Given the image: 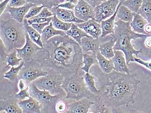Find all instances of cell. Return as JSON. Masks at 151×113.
<instances>
[{
	"label": "cell",
	"instance_id": "35",
	"mask_svg": "<svg viewBox=\"0 0 151 113\" xmlns=\"http://www.w3.org/2000/svg\"><path fill=\"white\" fill-rule=\"evenodd\" d=\"M25 65V62L23 61L19 66L17 67H12L10 71L4 73L3 77L5 79L13 81L17 78L19 74Z\"/></svg>",
	"mask_w": 151,
	"mask_h": 113
},
{
	"label": "cell",
	"instance_id": "30",
	"mask_svg": "<svg viewBox=\"0 0 151 113\" xmlns=\"http://www.w3.org/2000/svg\"><path fill=\"white\" fill-rule=\"evenodd\" d=\"M138 14L151 25V0H143Z\"/></svg>",
	"mask_w": 151,
	"mask_h": 113
},
{
	"label": "cell",
	"instance_id": "34",
	"mask_svg": "<svg viewBox=\"0 0 151 113\" xmlns=\"http://www.w3.org/2000/svg\"><path fill=\"white\" fill-rule=\"evenodd\" d=\"M52 22L55 29L65 32L69 30L73 24V23H65L61 21L55 15L53 17Z\"/></svg>",
	"mask_w": 151,
	"mask_h": 113
},
{
	"label": "cell",
	"instance_id": "37",
	"mask_svg": "<svg viewBox=\"0 0 151 113\" xmlns=\"http://www.w3.org/2000/svg\"><path fill=\"white\" fill-rule=\"evenodd\" d=\"M44 7V6L42 5H41V6L35 5V6H33L30 9L29 11L25 16V18L27 19H29L32 18L37 16L40 14Z\"/></svg>",
	"mask_w": 151,
	"mask_h": 113
},
{
	"label": "cell",
	"instance_id": "49",
	"mask_svg": "<svg viewBox=\"0 0 151 113\" xmlns=\"http://www.w3.org/2000/svg\"><path fill=\"white\" fill-rule=\"evenodd\" d=\"M112 113H127L125 110L120 107H114L111 108Z\"/></svg>",
	"mask_w": 151,
	"mask_h": 113
},
{
	"label": "cell",
	"instance_id": "26",
	"mask_svg": "<svg viewBox=\"0 0 151 113\" xmlns=\"http://www.w3.org/2000/svg\"><path fill=\"white\" fill-rule=\"evenodd\" d=\"M96 58L100 68L104 73H109L114 70V66L111 59H107L100 52L97 53Z\"/></svg>",
	"mask_w": 151,
	"mask_h": 113
},
{
	"label": "cell",
	"instance_id": "45",
	"mask_svg": "<svg viewBox=\"0 0 151 113\" xmlns=\"http://www.w3.org/2000/svg\"><path fill=\"white\" fill-rule=\"evenodd\" d=\"M134 62H136L139 64H141L142 66H144L145 68L151 71V61H145L139 58L135 57L134 59Z\"/></svg>",
	"mask_w": 151,
	"mask_h": 113
},
{
	"label": "cell",
	"instance_id": "6",
	"mask_svg": "<svg viewBox=\"0 0 151 113\" xmlns=\"http://www.w3.org/2000/svg\"><path fill=\"white\" fill-rule=\"evenodd\" d=\"M64 78L61 74L51 69L46 76L40 77L32 83L40 90L49 91L52 96L60 94L64 97L66 93L61 86Z\"/></svg>",
	"mask_w": 151,
	"mask_h": 113
},
{
	"label": "cell",
	"instance_id": "51",
	"mask_svg": "<svg viewBox=\"0 0 151 113\" xmlns=\"http://www.w3.org/2000/svg\"><path fill=\"white\" fill-rule=\"evenodd\" d=\"M128 113H143L140 111L137 110H134V109H130Z\"/></svg>",
	"mask_w": 151,
	"mask_h": 113
},
{
	"label": "cell",
	"instance_id": "22",
	"mask_svg": "<svg viewBox=\"0 0 151 113\" xmlns=\"http://www.w3.org/2000/svg\"><path fill=\"white\" fill-rule=\"evenodd\" d=\"M23 23L25 31L28 34L31 40L41 48H43V43L40 34L28 24L27 19H24Z\"/></svg>",
	"mask_w": 151,
	"mask_h": 113
},
{
	"label": "cell",
	"instance_id": "27",
	"mask_svg": "<svg viewBox=\"0 0 151 113\" xmlns=\"http://www.w3.org/2000/svg\"><path fill=\"white\" fill-rule=\"evenodd\" d=\"M134 14L126 6L122 5V4L118 8L116 17L123 22L130 23L133 20Z\"/></svg>",
	"mask_w": 151,
	"mask_h": 113
},
{
	"label": "cell",
	"instance_id": "14",
	"mask_svg": "<svg viewBox=\"0 0 151 113\" xmlns=\"http://www.w3.org/2000/svg\"><path fill=\"white\" fill-rule=\"evenodd\" d=\"M76 25L94 39H99V36L101 35L102 31L101 24L95 19H90L87 22Z\"/></svg>",
	"mask_w": 151,
	"mask_h": 113
},
{
	"label": "cell",
	"instance_id": "24",
	"mask_svg": "<svg viewBox=\"0 0 151 113\" xmlns=\"http://www.w3.org/2000/svg\"><path fill=\"white\" fill-rule=\"evenodd\" d=\"M66 33L67 35L72 38L80 45L81 44L82 39L83 37L90 36L74 23H73L70 29L66 32Z\"/></svg>",
	"mask_w": 151,
	"mask_h": 113
},
{
	"label": "cell",
	"instance_id": "17",
	"mask_svg": "<svg viewBox=\"0 0 151 113\" xmlns=\"http://www.w3.org/2000/svg\"><path fill=\"white\" fill-rule=\"evenodd\" d=\"M114 56L111 59L114 66V70L118 72L130 73V70L127 64L124 52L121 51H114Z\"/></svg>",
	"mask_w": 151,
	"mask_h": 113
},
{
	"label": "cell",
	"instance_id": "21",
	"mask_svg": "<svg viewBox=\"0 0 151 113\" xmlns=\"http://www.w3.org/2000/svg\"><path fill=\"white\" fill-rule=\"evenodd\" d=\"M100 45L99 39H95L91 36L83 37L81 40V46L82 50L86 52L92 51L96 54L99 52V46Z\"/></svg>",
	"mask_w": 151,
	"mask_h": 113
},
{
	"label": "cell",
	"instance_id": "38",
	"mask_svg": "<svg viewBox=\"0 0 151 113\" xmlns=\"http://www.w3.org/2000/svg\"><path fill=\"white\" fill-rule=\"evenodd\" d=\"M53 17L47 18H41L38 17H34L27 19L28 23L29 25L34 23H51L52 19Z\"/></svg>",
	"mask_w": 151,
	"mask_h": 113
},
{
	"label": "cell",
	"instance_id": "25",
	"mask_svg": "<svg viewBox=\"0 0 151 113\" xmlns=\"http://www.w3.org/2000/svg\"><path fill=\"white\" fill-rule=\"evenodd\" d=\"M66 35L65 32L59 30L55 29L53 27L52 23L51 22L49 25L47 26L44 29L41 36L43 43H44L53 37L58 35Z\"/></svg>",
	"mask_w": 151,
	"mask_h": 113
},
{
	"label": "cell",
	"instance_id": "43",
	"mask_svg": "<svg viewBox=\"0 0 151 113\" xmlns=\"http://www.w3.org/2000/svg\"><path fill=\"white\" fill-rule=\"evenodd\" d=\"M50 23H34L32 24L30 26H31L33 28L35 29V30L37 31L39 33L42 34L44 29L47 26L49 25Z\"/></svg>",
	"mask_w": 151,
	"mask_h": 113
},
{
	"label": "cell",
	"instance_id": "41",
	"mask_svg": "<svg viewBox=\"0 0 151 113\" xmlns=\"http://www.w3.org/2000/svg\"><path fill=\"white\" fill-rule=\"evenodd\" d=\"M54 16V14L51 11H50L48 8L44 7L40 14L38 16H37L36 17L47 18L53 17Z\"/></svg>",
	"mask_w": 151,
	"mask_h": 113
},
{
	"label": "cell",
	"instance_id": "29",
	"mask_svg": "<svg viewBox=\"0 0 151 113\" xmlns=\"http://www.w3.org/2000/svg\"><path fill=\"white\" fill-rule=\"evenodd\" d=\"M98 64L96 54L93 53L92 55L88 54H83V67L81 68V70L85 73H89L90 68L95 64Z\"/></svg>",
	"mask_w": 151,
	"mask_h": 113
},
{
	"label": "cell",
	"instance_id": "33",
	"mask_svg": "<svg viewBox=\"0 0 151 113\" xmlns=\"http://www.w3.org/2000/svg\"><path fill=\"white\" fill-rule=\"evenodd\" d=\"M143 1L142 0H122V5L126 6L132 13H138Z\"/></svg>",
	"mask_w": 151,
	"mask_h": 113
},
{
	"label": "cell",
	"instance_id": "13",
	"mask_svg": "<svg viewBox=\"0 0 151 113\" xmlns=\"http://www.w3.org/2000/svg\"><path fill=\"white\" fill-rule=\"evenodd\" d=\"M35 5L29 1H27V3L21 7H12L8 4L5 12L9 13L11 18L18 23H23L25 16L28 12L32 7Z\"/></svg>",
	"mask_w": 151,
	"mask_h": 113
},
{
	"label": "cell",
	"instance_id": "7",
	"mask_svg": "<svg viewBox=\"0 0 151 113\" xmlns=\"http://www.w3.org/2000/svg\"><path fill=\"white\" fill-rule=\"evenodd\" d=\"M29 87L30 96L39 101L42 107H46L48 109L56 108L57 104L61 101L63 97L60 94L52 96L49 91L40 90L32 83L30 84Z\"/></svg>",
	"mask_w": 151,
	"mask_h": 113
},
{
	"label": "cell",
	"instance_id": "28",
	"mask_svg": "<svg viewBox=\"0 0 151 113\" xmlns=\"http://www.w3.org/2000/svg\"><path fill=\"white\" fill-rule=\"evenodd\" d=\"M2 55V58L7 63L5 68H7L11 66L14 67L15 66H19L20 64V62L23 60L22 58H19L17 57V52L16 50L12 53L7 54L6 52L5 54H3Z\"/></svg>",
	"mask_w": 151,
	"mask_h": 113
},
{
	"label": "cell",
	"instance_id": "19",
	"mask_svg": "<svg viewBox=\"0 0 151 113\" xmlns=\"http://www.w3.org/2000/svg\"><path fill=\"white\" fill-rule=\"evenodd\" d=\"M122 4V1H120V3L117 6L116 12L114 14L109 18L106 20L102 21L101 23V38H103L107 36L108 35H112L114 33V26H115V20L116 16L117 11L119 6Z\"/></svg>",
	"mask_w": 151,
	"mask_h": 113
},
{
	"label": "cell",
	"instance_id": "18",
	"mask_svg": "<svg viewBox=\"0 0 151 113\" xmlns=\"http://www.w3.org/2000/svg\"><path fill=\"white\" fill-rule=\"evenodd\" d=\"M16 98L10 97L1 101V111H4L6 113H23L22 109L18 104Z\"/></svg>",
	"mask_w": 151,
	"mask_h": 113
},
{
	"label": "cell",
	"instance_id": "32",
	"mask_svg": "<svg viewBox=\"0 0 151 113\" xmlns=\"http://www.w3.org/2000/svg\"><path fill=\"white\" fill-rule=\"evenodd\" d=\"M88 113H112L111 108L100 101L98 97L95 104L92 105Z\"/></svg>",
	"mask_w": 151,
	"mask_h": 113
},
{
	"label": "cell",
	"instance_id": "40",
	"mask_svg": "<svg viewBox=\"0 0 151 113\" xmlns=\"http://www.w3.org/2000/svg\"><path fill=\"white\" fill-rule=\"evenodd\" d=\"M55 6L74 11L75 4L73 3L72 1L71 0H65L64 2Z\"/></svg>",
	"mask_w": 151,
	"mask_h": 113
},
{
	"label": "cell",
	"instance_id": "15",
	"mask_svg": "<svg viewBox=\"0 0 151 113\" xmlns=\"http://www.w3.org/2000/svg\"><path fill=\"white\" fill-rule=\"evenodd\" d=\"M52 12L59 19L65 23L79 24L84 22L76 17L74 11L54 6L52 9Z\"/></svg>",
	"mask_w": 151,
	"mask_h": 113
},
{
	"label": "cell",
	"instance_id": "36",
	"mask_svg": "<svg viewBox=\"0 0 151 113\" xmlns=\"http://www.w3.org/2000/svg\"><path fill=\"white\" fill-rule=\"evenodd\" d=\"M65 1H59V0H55V1H29L32 3L35 4L37 6H41L42 5L44 7L50 8L52 9L54 6H57L60 4L63 3L65 2Z\"/></svg>",
	"mask_w": 151,
	"mask_h": 113
},
{
	"label": "cell",
	"instance_id": "8",
	"mask_svg": "<svg viewBox=\"0 0 151 113\" xmlns=\"http://www.w3.org/2000/svg\"><path fill=\"white\" fill-rule=\"evenodd\" d=\"M120 2V1L118 0H105L100 5L94 8L96 21L101 23L106 19L112 16Z\"/></svg>",
	"mask_w": 151,
	"mask_h": 113
},
{
	"label": "cell",
	"instance_id": "20",
	"mask_svg": "<svg viewBox=\"0 0 151 113\" xmlns=\"http://www.w3.org/2000/svg\"><path fill=\"white\" fill-rule=\"evenodd\" d=\"M148 24V22L140 15L136 13L134 14L133 20L130 23V26L134 32L148 35L145 31V27Z\"/></svg>",
	"mask_w": 151,
	"mask_h": 113
},
{
	"label": "cell",
	"instance_id": "52",
	"mask_svg": "<svg viewBox=\"0 0 151 113\" xmlns=\"http://www.w3.org/2000/svg\"><path fill=\"white\" fill-rule=\"evenodd\" d=\"M0 113H6V112L4 111H1V112Z\"/></svg>",
	"mask_w": 151,
	"mask_h": 113
},
{
	"label": "cell",
	"instance_id": "50",
	"mask_svg": "<svg viewBox=\"0 0 151 113\" xmlns=\"http://www.w3.org/2000/svg\"><path fill=\"white\" fill-rule=\"evenodd\" d=\"M145 45L146 47L151 48V35L146 38L145 41Z\"/></svg>",
	"mask_w": 151,
	"mask_h": 113
},
{
	"label": "cell",
	"instance_id": "39",
	"mask_svg": "<svg viewBox=\"0 0 151 113\" xmlns=\"http://www.w3.org/2000/svg\"><path fill=\"white\" fill-rule=\"evenodd\" d=\"M29 87L28 86L26 89L20 90V91H19L18 93L15 94V97L18 100H19V101L29 99L30 97L29 91Z\"/></svg>",
	"mask_w": 151,
	"mask_h": 113
},
{
	"label": "cell",
	"instance_id": "4",
	"mask_svg": "<svg viewBox=\"0 0 151 113\" xmlns=\"http://www.w3.org/2000/svg\"><path fill=\"white\" fill-rule=\"evenodd\" d=\"M1 42L7 54L16 49H20L26 42V31L23 23H19L12 18L1 19Z\"/></svg>",
	"mask_w": 151,
	"mask_h": 113
},
{
	"label": "cell",
	"instance_id": "23",
	"mask_svg": "<svg viewBox=\"0 0 151 113\" xmlns=\"http://www.w3.org/2000/svg\"><path fill=\"white\" fill-rule=\"evenodd\" d=\"M115 44V41L111 37L108 42L100 44L99 48L100 53L107 59H111L114 56V47Z\"/></svg>",
	"mask_w": 151,
	"mask_h": 113
},
{
	"label": "cell",
	"instance_id": "10",
	"mask_svg": "<svg viewBox=\"0 0 151 113\" xmlns=\"http://www.w3.org/2000/svg\"><path fill=\"white\" fill-rule=\"evenodd\" d=\"M35 61L34 66L28 67L24 70L22 69L20 71L21 73H19L18 76L19 79H23L28 84L31 83L32 82H34L40 77L46 76L48 73V71L43 70L41 68L42 66Z\"/></svg>",
	"mask_w": 151,
	"mask_h": 113
},
{
	"label": "cell",
	"instance_id": "1",
	"mask_svg": "<svg viewBox=\"0 0 151 113\" xmlns=\"http://www.w3.org/2000/svg\"><path fill=\"white\" fill-rule=\"evenodd\" d=\"M38 51L35 61L42 67L55 70L64 77L79 72L83 64L81 45L67 35H58L43 43Z\"/></svg>",
	"mask_w": 151,
	"mask_h": 113
},
{
	"label": "cell",
	"instance_id": "47",
	"mask_svg": "<svg viewBox=\"0 0 151 113\" xmlns=\"http://www.w3.org/2000/svg\"><path fill=\"white\" fill-rule=\"evenodd\" d=\"M105 0H86L88 3L94 8L100 5Z\"/></svg>",
	"mask_w": 151,
	"mask_h": 113
},
{
	"label": "cell",
	"instance_id": "5",
	"mask_svg": "<svg viewBox=\"0 0 151 113\" xmlns=\"http://www.w3.org/2000/svg\"><path fill=\"white\" fill-rule=\"evenodd\" d=\"M84 74L81 73L79 71L76 73L64 77L61 87L66 92V99L78 101L88 98L96 101L98 96L88 89L84 79Z\"/></svg>",
	"mask_w": 151,
	"mask_h": 113
},
{
	"label": "cell",
	"instance_id": "16",
	"mask_svg": "<svg viewBox=\"0 0 151 113\" xmlns=\"http://www.w3.org/2000/svg\"><path fill=\"white\" fill-rule=\"evenodd\" d=\"M18 104L23 113H41L42 106L40 103L31 96L27 99L19 101Z\"/></svg>",
	"mask_w": 151,
	"mask_h": 113
},
{
	"label": "cell",
	"instance_id": "48",
	"mask_svg": "<svg viewBox=\"0 0 151 113\" xmlns=\"http://www.w3.org/2000/svg\"><path fill=\"white\" fill-rule=\"evenodd\" d=\"M28 83L23 79H19L18 83L19 89L20 90H24L28 87Z\"/></svg>",
	"mask_w": 151,
	"mask_h": 113
},
{
	"label": "cell",
	"instance_id": "9",
	"mask_svg": "<svg viewBox=\"0 0 151 113\" xmlns=\"http://www.w3.org/2000/svg\"><path fill=\"white\" fill-rule=\"evenodd\" d=\"M26 42L25 45L20 49H16L17 55L19 58H22L24 62H29L35 60L38 51L43 48L33 42L30 39L28 34L26 32Z\"/></svg>",
	"mask_w": 151,
	"mask_h": 113
},
{
	"label": "cell",
	"instance_id": "2",
	"mask_svg": "<svg viewBox=\"0 0 151 113\" xmlns=\"http://www.w3.org/2000/svg\"><path fill=\"white\" fill-rule=\"evenodd\" d=\"M98 99L112 108L135 102L134 97L141 81L136 74H127L114 71L109 73H102L97 77Z\"/></svg>",
	"mask_w": 151,
	"mask_h": 113
},
{
	"label": "cell",
	"instance_id": "3",
	"mask_svg": "<svg viewBox=\"0 0 151 113\" xmlns=\"http://www.w3.org/2000/svg\"><path fill=\"white\" fill-rule=\"evenodd\" d=\"M115 41L114 51L124 52L127 66L130 62H134V55L138 58V55L143 52L142 49L137 50L134 48L131 40L139 38H146L150 35L140 34L134 32L130 26V23H126L118 19L115 22L114 33L111 35Z\"/></svg>",
	"mask_w": 151,
	"mask_h": 113
},
{
	"label": "cell",
	"instance_id": "31",
	"mask_svg": "<svg viewBox=\"0 0 151 113\" xmlns=\"http://www.w3.org/2000/svg\"><path fill=\"white\" fill-rule=\"evenodd\" d=\"M84 79L88 90L93 94L98 96L99 90L96 87L94 76L89 73H85L84 75Z\"/></svg>",
	"mask_w": 151,
	"mask_h": 113
},
{
	"label": "cell",
	"instance_id": "44",
	"mask_svg": "<svg viewBox=\"0 0 151 113\" xmlns=\"http://www.w3.org/2000/svg\"><path fill=\"white\" fill-rule=\"evenodd\" d=\"M27 2L26 0H10L8 5L12 7H19L24 6Z\"/></svg>",
	"mask_w": 151,
	"mask_h": 113
},
{
	"label": "cell",
	"instance_id": "12",
	"mask_svg": "<svg viewBox=\"0 0 151 113\" xmlns=\"http://www.w3.org/2000/svg\"><path fill=\"white\" fill-rule=\"evenodd\" d=\"M95 101L91 99L86 98L68 104L65 113H88Z\"/></svg>",
	"mask_w": 151,
	"mask_h": 113
},
{
	"label": "cell",
	"instance_id": "11",
	"mask_svg": "<svg viewBox=\"0 0 151 113\" xmlns=\"http://www.w3.org/2000/svg\"><path fill=\"white\" fill-rule=\"evenodd\" d=\"M75 16L84 22L95 19L94 8L85 0H79L75 5L74 10Z\"/></svg>",
	"mask_w": 151,
	"mask_h": 113
},
{
	"label": "cell",
	"instance_id": "46",
	"mask_svg": "<svg viewBox=\"0 0 151 113\" xmlns=\"http://www.w3.org/2000/svg\"><path fill=\"white\" fill-rule=\"evenodd\" d=\"M9 0H4L0 1V15L1 16L4 12L6 10L7 5L9 4Z\"/></svg>",
	"mask_w": 151,
	"mask_h": 113
},
{
	"label": "cell",
	"instance_id": "42",
	"mask_svg": "<svg viewBox=\"0 0 151 113\" xmlns=\"http://www.w3.org/2000/svg\"><path fill=\"white\" fill-rule=\"evenodd\" d=\"M68 104L64 101H60L57 104L55 110L59 113H64L66 112Z\"/></svg>",
	"mask_w": 151,
	"mask_h": 113
}]
</instances>
